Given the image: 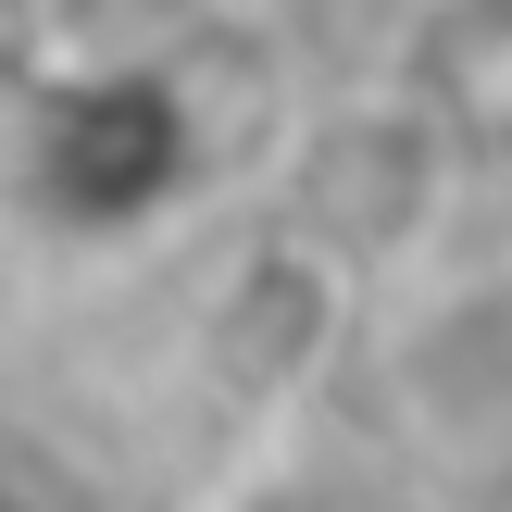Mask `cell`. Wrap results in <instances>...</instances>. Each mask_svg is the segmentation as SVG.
I'll return each mask as SVG.
<instances>
[{
    "label": "cell",
    "mask_w": 512,
    "mask_h": 512,
    "mask_svg": "<svg viewBox=\"0 0 512 512\" xmlns=\"http://www.w3.org/2000/svg\"><path fill=\"white\" fill-rule=\"evenodd\" d=\"M438 125L400 113V100H363V113H338L313 150H300L288 175V225L325 250V263H388V250H413L425 225H438Z\"/></svg>",
    "instance_id": "cell-1"
}]
</instances>
